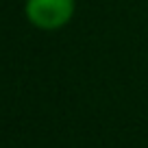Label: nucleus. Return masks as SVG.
Returning a JSON list of instances; mask_svg holds the SVG:
<instances>
[{"label":"nucleus","instance_id":"nucleus-1","mask_svg":"<svg viewBox=\"0 0 148 148\" xmlns=\"http://www.w3.org/2000/svg\"><path fill=\"white\" fill-rule=\"evenodd\" d=\"M74 0H26V18L39 28H59L72 18Z\"/></svg>","mask_w":148,"mask_h":148}]
</instances>
